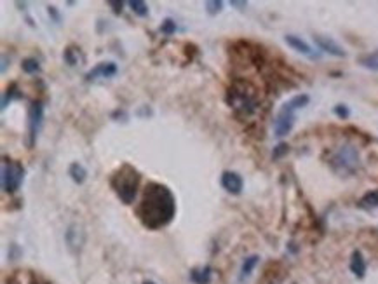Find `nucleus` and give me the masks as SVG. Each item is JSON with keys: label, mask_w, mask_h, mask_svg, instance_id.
Listing matches in <instances>:
<instances>
[{"label": "nucleus", "mask_w": 378, "mask_h": 284, "mask_svg": "<svg viewBox=\"0 0 378 284\" xmlns=\"http://www.w3.org/2000/svg\"><path fill=\"white\" fill-rule=\"evenodd\" d=\"M176 215V199L169 187L150 181L136 208V216L150 230H159L173 222Z\"/></svg>", "instance_id": "f257e3e1"}, {"label": "nucleus", "mask_w": 378, "mask_h": 284, "mask_svg": "<svg viewBox=\"0 0 378 284\" xmlns=\"http://www.w3.org/2000/svg\"><path fill=\"white\" fill-rule=\"evenodd\" d=\"M141 175L140 171L131 164H122L117 168V171L110 178V187L115 192V195L120 199L122 204L131 206L138 195V187H140Z\"/></svg>", "instance_id": "f03ea898"}, {"label": "nucleus", "mask_w": 378, "mask_h": 284, "mask_svg": "<svg viewBox=\"0 0 378 284\" xmlns=\"http://www.w3.org/2000/svg\"><path fill=\"white\" fill-rule=\"evenodd\" d=\"M225 101L241 117H251L258 110L257 89L246 80H235L227 91Z\"/></svg>", "instance_id": "7ed1b4c3"}, {"label": "nucleus", "mask_w": 378, "mask_h": 284, "mask_svg": "<svg viewBox=\"0 0 378 284\" xmlns=\"http://www.w3.org/2000/svg\"><path fill=\"white\" fill-rule=\"evenodd\" d=\"M359 166H361L359 152H357V148L352 147V145H344V147H340L331 157V168L337 175H342V176L354 175V173L359 169Z\"/></svg>", "instance_id": "20e7f679"}, {"label": "nucleus", "mask_w": 378, "mask_h": 284, "mask_svg": "<svg viewBox=\"0 0 378 284\" xmlns=\"http://www.w3.org/2000/svg\"><path fill=\"white\" fill-rule=\"evenodd\" d=\"M2 163V190L6 194H16L25 180V168L18 160H11L4 157Z\"/></svg>", "instance_id": "39448f33"}, {"label": "nucleus", "mask_w": 378, "mask_h": 284, "mask_svg": "<svg viewBox=\"0 0 378 284\" xmlns=\"http://www.w3.org/2000/svg\"><path fill=\"white\" fill-rule=\"evenodd\" d=\"M44 124V101H33L28 108V147L33 148L40 128Z\"/></svg>", "instance_id": "423d86ee"}, {"label": "nucleus", "mask_w": 378, "mask_h": 284, "mask_svg": "<svg viewBox=\"0 0 378 284\" xmlns=\"http://www.w3.org/2000/svg\"><path fill=\"white\" fill-rule=\"evenodd\" d=\"M295 120H297V115H295V110H291L286 103L281 106V110L277 112V117H275L274 122V133L275 136L284 138L291 133L295 126Z\"/></svg>", "instance_id": "0eeeda50"}, {"label": "nucleus", "mask_w": 378, "mask_h": 284, "mask_svg": "<svg viewBox=\"0 0 378 284\" xmlns=\"http://www.w3.org/2000/svg\"><path fill=\"white\" fill-rule=\"evenodd\" d=\"M65 242L68 246V250L72 251L73 255L80 253V250L84 248L86 244V232L80 225L72 223L65 232Z\"/></svg>", "instance_id": "6e6552de"}, {"label": "nucleus", "mask_w": 378, "mask_h": 284, "mask_svg": "<svg viewBox=\"0 0 378 284\" xmlns=\"http://www.w3.org/2000/svg\"><path fill=\"white\" fill-rule=\"evenodd\" d=\"M220 183H222L223 190H227L228 194H232V195H239L244 188L242 176L235 171H223L222 178H220Z\"/></svg>", "instance_id": "1a4fd4ad"}, {"label": "nucleus", "mask_w": 378, "mask_h": 284, "mask_svg": "<svg viewBox=\"0 0 378 284\" xmlns=\"http://www.w3.org/2000/svg\"><path fill=\"white\" fill-rule=\"evenodd\" d=\"M117 75V65L113 61H103V63H98L94 68L89 70L86 73V80L93 82L96 80L98 77H103V78H112Z\"/></svg>", "instance_id": "9d476101"}, {"label": "nucleus", "mask_w": 378, "mask_h": 284, "mask_svg": "<svg viewBox=\"0 0 378 284\" xmlns=\"http://www.w3.org/2000/svg\"><path fill=\"white\" fill-rule=\"evenodd\" d=\"M314 42H316V46L319 47L321 51H324V53L331 54V56H337V58H345L347 56V53L344 51V47L340 44H337V42L333 40V38L329 37H324V35H316L314 37Z\"/></svg>", "instance_id": "9b49d317"}, {"label": "nucleus", "mask_w": 378, "mask_h": 284, "mask_svg": "<svg viewBox=\"0 0 378 284\" xmlns=\"http://www.w3.org/2000/svg\"><path fill=\"white\" fill-rule=\"evenodd\" d=\"M350 272L356 275L357 279H363L366 274V262L364 256L361 251H354L352 256H350Z\"/></svg>", "instance_id": "f8f14e48"}, {"label": "nucleus", "mask_w": 378, "mask_h": 284, "mask_svg": "<svg viewBox=\"0 0 378 284\" xmlns=\"http://www.w3.org/2000/svg\"><path fill=\"white\" fill-rule=\"evenodd\" d=\"M213 277V269L209 265L190 270V281L194 284H209Z\"/></svg>", "instance_id": "ddd939ff"}, {"label": "nucleus", "mask_w": 378, "mask_h": 284, "mask_svg": "<svg viewBox=\"0 0 378 284\" xmlns=\"http://www.w3.org/2000/svg\"><path fill=\"white\" fill-rule=\"evenodd\" d=\"M284 42L291 47V49L297 51V53H302V54H312V47L307 44V42L303 40V38L297 37V35H286V37H284Z\"/></svg>", "instance_id": "4468645a"}, {"label": "nucleus", "mask_w": 378, "mask_h": 284, "mask_svg": "<svg viewBox=\"0 0 378 284\" xmlns=\"http://www.w3.org/2000/svg\"><path fill=\"white\" fill-rule=\"evenodd\" d=\"M68 176L75 181L77 185H82L86 180H88V169H86L80 163H72L68 168Z\"/></svg>", "instance_id": "2eb2a0df"}, {"label": "nucleus", "mask_w": 378, "mask_h": 284, "mask_svg": "<svg viewBox=\"0 0 378 284\" xmlns=\"http://www.w3.org/2000/svg\"><path fill=\"white\" fill-rule=\"evenodd\" d=\"M258 260H260L258 255H251V256H247V258L244 260L242 265H241V275H239V281L244 282V279H247L251 274H253L255 267L258 265Z\"/></svg>", "instance_id": "dca6fc26"}, {"label": "nucleus", "mask_w": 378, "mask_h": 284, "mask_svg": "<svg viewBox=\"0 0 378 284\" xmlns=\"http://www.w3.org/2000/svg\"><path fill=\"white\" fill-rule=\"evenodd\" d=\"M359 65L364 66V68L371 70V72H378V51L375 53H369V54H363L359 56Z\"/></svg>", "instance_id": "f3484780"}, {"label": "nucleus", "mask_w": 378, "mask_h": 284, "mask_svg": "<svg viewBox=\"0 0 378 284\" xmlns=\"http://www.w3.org/2000/svg\"><path fill=\"white\" fill-rule=\"evenodd\" d=\"M18 98H21V93H19L18 84H11L9 88H7L6 93H4V96H2V110H6L7 106H9L11 101L18 100Z\"/></svg>", "instance_id": "a211bd4d"}, {"label": "nucleus", "mask_w": 378, "mask_h": 284, "mask_svg": "<svg viewBox=\"0 0 378 284\" xmlns=\"http://www.w3.org/2000/svg\"><path fill=\"white\" fill-rule=\"evenodd\" d=\"M359 206L364 208V210L378 208V190H371V192H368V194H364L359 200Z\"/></svg>", "instance_id": "6ab92c4d"}, {"label": "nucleus", "mask_w": 378, "mask_h": 284, "mask_svg": "<svg viewBox=\"0 0 378 284\" xmlns=\"http://www.w3.org/2000/svg\"><path fill=\"white\" fill-rule=\"evenodd\" d=\"M309 101H310L309 94H297V96H293L289 101H286V105L289 106L291 110L297 112V110H300V108H303V106L309 105Z\"/></svg>", "instance_id": "aec40b11"}, {"label": "nucleus", "mask_w": 378, "mask_h": 284, "mask_svg": "<svg viewBox=\"0 0 378 284\" xmlns=\"http://www.w3.org/2000/svg\"><path fill=\"white\" fill-rule=\"evenodd\" d=\"M21 70L28 75H35L40 72V63L35 60V58H25V60L21 61Z\"/></svg>", "instance_id": "412c9836"}, {"label": "nucleus", "mask_w": 378, "mask_h": 284, "mask_svg": "<svg viewBox=\"0 0 378 284\" xmlns=\"http://www.w3.org/2000/svg\"><path fill=\"white\" fill-rule=\"evenodd\" d=\"M129 7H131L133 13L136 16H140V18H147L148 16V6L145 2H141V0H131V2H129Z\"/></svg>", "instance_id": "4be33fe9"}, {"label": "nucleus", "mask_w": 378, "mask_h": 284, "mask_svg": "<svg viewBox=\"0 0 378 284\" xmlns=\"http://www.w3.org/2000/svg\"><path fill=\"white\" fill-rule=\"evenodd\" d=\"M63 60L68 66H77L78 63V56H77V49L73 46L66 47L65 51H63Z\"/></svg>", "instance_id": "5701e85b"}, {"label": "nucleus", "mask_w": 378, "mask_h": 284, "mask_svg": "<svg viewBox=\"0 0 378 284\" xmlns=\"http://www.w3.org/2000/svg\"><path fill=\"white\" fill-rule=\"evenodd\" d=\"M204 9H206V13L209 16H216L223 11V2L222 0H207L204 4Z\"/></svg>", "instance_id": "b1692460"}, {"label": "nucleus", "mask_w": 378, "mask_h": 284, "mask_svg": "<svg viewBox=\"0 0 378 284\" xmlns=\"http://www.w3.org/2000/svg\"><path fill=\"white\" fill-rule=\"evenodd\" d=\"M160 31H162L166 37H171V35L176 33V21L173 18H166L160 25Z\"/></svg>", "instance_id": "393cba45"}, {"label": "nucleus", "mask_w": 378, "mask_h": 284, "mask_svg": "<svg viewBox=\"0 0 378 284\" xmlns=\"http://www.w3.org/2000/svg\"><path fill=\"white\" fill-rule=\"evenodd\" d=\"M287 153H289V145H287V143H279V145H275L274 150H272V159L279 160V159H282L284 155H287Z\"/></svg>", "instance_id": "a878e982"}, {"label": "nucleus", "mask_w": 378, "mask_h": 284, "mask_svg": "<svg viewBox=\"0 0 378 284\" xmlns=\"http://www.w3.org/2000/svg\"><path fill=\"white\" fill-rule=\"evenodd\" d=\"M333 113L334 115L338 117V119H342V120H345V119H349V115H350V110H349V106L347 105H337L333 108Z\"/></svg>", "instance_id": "bb28decb"}, {"label": "nucleus", "mask_w": 378, "mask_h": 284, "mask_svg": "<svg viewBox=\"0 0 378 284\" xmlns=\"http://www.w3.org/2000/svg\"><path fill=\"white\" fill-rule=\"evenodd\" d=\"M47 14H49V18L53 19V21L56 23V25H60V23H61V14H60V11H58L54 6H49V7H47Z\"/></svg>", "instance_id": "cd10ccee"}, {"label": "nucleus", "mask_w": 378, "mask_h": 284, "mask_svg": "<svg viewBox=\"0 0 378 284\" xmlns=\"http://www.w3.org/2000/svg\"><path fill=\"white\" fill-rule=\"evenodd\" d=\"M108 6L112 7V11H113V13H115L117 16L122 14V9H124V2H122V0H110Z\"/></svg>", "instance_id": "c85d7f7f"}, {"label": "nucleus", "mask_w": 378, "mask_h": 284, "mask_svg": "<svg viewBox=\"0 0 378 284\" xmlns=\"http://www.w3.org/2000/svg\"><path fill=\"white\" fill-rule=\"evenodd\" d=\"M19 255H21V250H19L18 244H11V248H9V260H16Z\"/></svg>", "instance_id": "c756f323"}, {"label": "nucleus", "mask_w": 378, "mask_h": 284, "mask_svg": "<svg viewBox=\"0 0 378 284\" xmlns=\"http://www.w3.org/2000/svg\"><path fill=\"white\" fill-rule=\"evenodd\" d=\"M230 6H232V7H235V9H239V11H244V9L247 7V2H239V0H232Z\"/></svg>", "instance_id": "7c9ffc66"}, {"label": "nucleus", "mask_w": 378, "mask_h": 284, "mask_svg": "<svg viewBox=\"0 0 378 284\" xmlns=\"http://www.w3.org/2000/svg\"><path fill=\"white\" fill-rule=\"evenodd\" d=\"M112 119L113 120H117V119H128V115H125L124 110H117V112L112 113Z\"/></svg>", "instance_id": "2f4dec72"}, {"label": "nucleus", "mask_w": 378, "mask_h": 284, "mask_svg": "<svg viewBox=\"0 0 378 284\" xmlns=\"http://www.w3.org/2000/svg\"><path fill=\"white\" fill-rule=\"evenodd\" d=\"M6 70H7V56L4 54V56H2V73L6 72Z\"/></svg>", "instance_id": "473e14b6"}, {"label": "nucleus", "mask_w": 378, "mask_h": 284, "mask_svg": "<svg viewBox=\"0 0 378 284\" xmlns=\"http://www.w3.org/2000/svg\"><path fill=\"white\" fill-rule=\"evenodd\" d=\"M143 284H157V282H153V281H145Z\"/></svg>", "instance_id": "72a5a7b5"}]
</instances>
